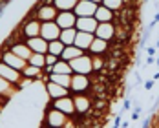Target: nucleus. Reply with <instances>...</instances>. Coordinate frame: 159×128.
Returning <instances> with one entry per match:
<instances>
[{"mask_svg":"<svg viewBox=\"0 0 159 128\" xmlns=\"http://www.w3.org/2000/svg\"><path fill=\"white\" fill-rule=\"evenodd\" d=\"M0 77H4L6 80H9V82L16 84L18 88H22L24 84H30V82H31V79H28V77L22 75L20 70H15L13 66L6 64L4 61H0Z\"/></svg>","mask_w":159,"mask_h":128,"instance_id":"nucleus-1","label":"nucleus"},{"mask_svg":"<svg viewBox=\"0 0 159 128\" xmlns=\"http://www.w3.org/2000/svg\"><path fill=\"white\" fill-rule=\"evenodd\" d=\"M68 62H70V66H71L73 73L90 75V73L93 71V59H92L90 55H86V53H82L80 57H77V59H71V61H68Z\"/></svg>","mask_w":159,"mask_h":128,"instance_id":"nucleus-2","label":"nucleus"},{"mask_svg":"<svg viewBox=\"0 0 159 128\" xmlns=\"http://www.w3.org/2000/svg\"><path fill=\"white\" fill-rule=\"evenodd\" d=\"M61 26L55 22V20H48V22H42V26H40V37L42 39H46V40H57L59 37H61Z\"/></svg>","mask_w":159,"mask_h":128,"instance_id":"nucleus-3","label":"nucleus"},{"mask_svg":"<svg viewBox=\"0 0 159 128\" xmlns=\"http://www.w3.org/2000/svg\"><path fill=\"white\" fill-rule=\"evenodd\" d=\"M46 125H49V126H64V125H68V113L61 112L59 108H51V110H48L46 112Z\"/></svg>","mask_w":159,"mask_h":128,"instance_id":"nucleus-4","label":"nucleus"},{"mask_svg":"<svg viewBox=\"0 0 159 128\" xmlns=\"http://www.w3.org/2000/svg\"><path fill=\"white\" fill-rule=\"evenodd\" d=\"M97 6L99 4L92 2V0H79L77 6L73 7V13L77 16H93L97 11Z\"/></svg>","mask_w":159,"mask_h":128,"instance_id":"nucleus-5","label":"nucleus"},{"mask_svg":"<svg viewBox=\"0 0 159 128\" xmlns=\"http://www.w3.org/2000/svg\"><path fill=\"white\" fill-rule=\"evenodd\" d=\"M97 26H99V20L95 16H77V22H75V28L86 33H95Z\"/></svg>","mask_w":159,"mask_h":128,"instance_id":"nucleus-6","label":"nucleus"},{"mask_svg":"<svg viewBox=\"0 0 159 128\" xmlns=\"http://www.w3.org/2000/svg\"><path fill=\"white\" fill-rule=\"evenodd\" d=\"M53 106L55 108H59L61 112L68 113V115H71V113H75V103H73V97L71 95H64V97H59V99H53Z\"/></svg>","mask_w":159,"mask_h":128,"instance_id":"nucleus-7","label":"nucleus"},{"mask_svg":"<svg viewBox=\"0 0 159 128\" xmlns=\"http://www.w3.org/2000/svg\"><path fill=\"white\" fill-rule=\"evenodd\" d=\"M55 22L61 26V30L66 28H75V22H77V15L73 11H59V15L55 18Z\"/></svg>","mask_w":159,"mask_h":128,"instance_id":"nucleus-8","label":"nucleus"},{"mask_svg":"<svg viewBox=\"0 0 159 128\" xmlns=\"http://www.w3.org/2000/svg\"><path fill=\"white\" fill-rule=\"evenodd\" d=\"M2 61H4L6 64H9V66H13L15 70H20V71H22V70L26 68V64H28V61H26V59L18 57V55H16V53H13L11 49H9V51H6V53L2 55Z\"/></svg>","mask_w":159,"mask_h":128,"instance_id":"nucleus-9","label":"nucleus"},{"mask_svg":"<svg viewBox=\"0 0 159 128\" xmlns=\"http://www.w3.org/2000/svg\"><path fill=\"white\" fill-rule=\"evenodd\" d=\"M73 92H77V94H82L84 90H88L90 88V79H88V75H82V73H75V75H71V86H70Z\"/></svg>","mask_w":159,"mask_h":128,"instance_id":"nucleus-10","label":"nucleus"},{"mask_svg":"<svg viewBox=\"0 0 159 128\" xmlns=\"http://www.w3.org/2000/svg\"><path fill=\"white\" fill-rule=\"evenodd\" d=\"M59 9L53 6V4H46V6H42V7H39V11H37V18L40 20V22H48V20H55L57 18V13Z\"/></svg>","mask_w":159,"mask_h":128,"instance_id":"nucleus-11","label":"nucleus"},{"mask_svg":"<svg viewBox=\"0 0 159 128\" xmlns=\"http://www.w3.org/2000/svg\"><path fill=\"white\" fill-rule=\"evenodd\" d=\"M46 92L51 99H59V97H64V95H70V88H66L62 84H57L53 80H48L46 84Z\"/></svg>","mask_w":159,"mask_h":128,"instance_id":"nucleus-12","label":"nucleus"},{"mask_svg":"<svg viewBox=\"0 0 159 128\" xmlns=\"http://www.w3.org/2000/svg\"><path fill=\"white\" fill-rule=\"evenodd\" d=\"M26 42H28V46L33 49V53H48L49 42L46 40V39H42L40 35H39V37H31V39H28Z\"/></svg>","mask_w":159,"mask_h":128,"instance_id":"nucleus-13","label":"nucleus"},{"mask_svg":"<svg viewBox=\"0 0 159 128\" xmlns=\"http://www.w3.org/2000/svg\"><path fill=\"white\" fill-rule=\"evenodd\" d=\"M93 39H95V33H86V31H79V30H77V37H75V42H73V44L86 51V49H90Z\"/></svg>","mask_w":159,"mask_h":128,"instance_id":"nucleus-14","label":"nucleus"},{"mask_svg":"<svg viewBox=\"0 0 159 128\" xmlns=\"http://www.w3.org/2000/svg\"><path fill=\"white\" fill-rule=\"evenodd\" d=\"M113 33H115V28H113L111 22H99V26H97V30H95V37L104 39V40H110L111 37H113Z\"/></svg>","mask_w":159,"mask_h":128,"instance_id":"nucleus-15","label":"nucleus"},{"mask_svg":"<svg viewBox=\"0 0 159 128\" xmlns=\"http://www.w3.org/2000/svg\"><path fill=\"white\" fill-rule=\"evenodd\" d=\"M40 26H42V22H40L39 18H37V20H28V22L24 24V28H22L24 37H26V39L39 37V35H40Z\"/></svg>","mask_w":159,"mask_h":128,"instance_id":"nucleus-16","label":"nucleus"},{"mask_svg":"<svg viewBox=\"0 0 159 128\" xmlns=\"http://www.w3.org/2000/svg\"><path fill=\"white\" fill-rule=\"evenodd\" d=\"M16 90H18V86H16V84L9 82V80H6L4 77H0V95H2V97L13 99V95L16 94Z\"/></svg>","mask_w":159,"mask_h":128,"instance_id":"nucleus-17","label":"nucleus"},{"mask_svg":"<svg viewBox=\"0 0 159 128\" xmlns=\"http://www.w3.org/2000/svg\"><path fill=\"white\" fill-rule=\"evenodd\" d=\"M11 51L16 53L18 57H22V59H26V61H30V57L33 55V49L28 46V42H16L11 46Z\"/></svg>","mask_w":159,"mask_h":128,"instance_id":"nucleus-18","label":"nucleus"},{"mask_svg":"<svg viewBox=\"0 0 159 128\" xmlns=\"http://www.w3.org/2000/svg\"><path fill=\"white\" fill-rule=\"evenodd\" d=\"M84 53V49H80L79 46H75V44H70V46H66L62 51V55H61V59L64 61H71V59H77Z\"/></svg>","mask_w":159,"mask_h":128,"instance_id":"nucleus-19","label":"nucleus"},{"mask_svg":"<svg viewBox=\"0 0 159 128\" xmlns=\"http://www.w3.org/2000/svg\"><path fill=\"white\" fill-rule=\"evenodd\" d=\"M99 20V22H111V18H113V11L111 9H108L106 6H97V11H95V15H93Z\"/></svg>","mask_w":159,"mask_h":128,"instance_id":"nucleus-20","label":"nucleus"},{"mask_svg":"<svg viewBox=\"0 0 159 128\" xmlns=\"http://www.w3.org/2000/svg\"><path fill=\"white\" fill-rule=\"evenodd\" d=\"M73 103H75V110L79 113H86L88 110H90V99L84 95H75L73 97Z\"/></svg>","mask_w":159,"mask_h":128,"instance_id":"nucleus-21","label":"nucleus"},{"mask_svg":"<svg viewBox=\"0 0 159 128\" xmlns=\"http://www.w3.org/2000/svg\"><path fill=\"white\" fill-rule=\"evenodd\" d=\"M106 48H108V40L95 37V39H93V42H92V46H90V51H92L93 55H101V53H104V51H106Z\"/></svg>","mask_w":159,"mask_h":128,"instance_id":"nucleus-22","label":"nucleus"},{"mask_svg":"<svg viewBox=\"0 0 159 128\" xmlns=\"http://www.w3.org/2000/svg\"><path fill=\"white\" fill-rule=\"evenodd\" d=\"M49 80H53V82H57V84H62L66 88H70L71 86V75L70 73H49Z\"/></svg>","mask_w":159,"mask_h":128,"instance_id":"nucleus-23","label":"nucleus"},{"mask_svg":"<svg viewBox=\"0 0 159 128\" xmlns=\"http://www.w3.org/2000/svg\"><path fill=\"white\" fill-rule=\"evenodd\" d=\"M75 37H77V28H66L61 31V40H62L66 46H70V44H73L75 42Z\"/></svg>","mask_w":159,"mask_h":128,"instance_id":"nucleus-24","label":"nucleus"},{"mask_svg":"<svg viewBox=\"0 0 159 128\" xmlns=\"http://www.w3.org/2000/svg\"><path fill=\"white\" fill-rule=\"evenodd\" d=\"M53 71H55V73H70V75L73 73V70H71L70 62L64 61V59H59L57 62L51 66V73H53Z\"/></svg>","mask_w":159,"mask_h":128,"instance_id":"nucleus-25","label":"nucleus"},{"mask_svg":"<svg viewBox=\"0 0 159 128\" xmlns=\"http://www.w3.org/2000/svg\"><path fill=\"white\" fill-rule=\"evenodd\" d=\"M42 70H44V68H39V66H33V64L28 62L26 64V68L22 70V75L28 77V79H37V77H40Z\"/></svg>","mask_w":159,"mask_h":128,"instance_id":"nucleus-26","label":"nucleus"},{"mask_svg":"<svg viewBox=\"0 0 159 128\" xmlns=\"http://www.w3.org/2000/svg\"><path fill=\"white\" fill-rule=\"evenodd\" d=\"M79 0H53V6L59 11H73V7L77 6Z\"/></svg>","mask_w":159,"mask_h":128,"instance_id":"nucleus-27","label":"nucleus"},{"mask_svg":"<svg viewBox=\"0 0 159 128\" xmlns=\"http://www.w3.org/2000/svg\"><path fill=\"white\" fill-rule=\"evenodd\" d=\"M64 48H66V44H64L61 39H57V40H49L48 53H53V55L61 57V55H62V51H64Z\"/></svg>","mask_w":159,"mask_h":128,"instance_id":"nucleus-28","label":"nucleus"},{"mask_svg":"<svg viewBox=\"0 0 159 128\" xmlns=\"http://www.w3.org/2000/svg\"><path fill=\"white\" fill-rule=\"evenodd\" d=\"M28 62L33 66H39V68H44L46 66V53H33Z\"/></svg>","mask_w":159,"mask_h":128,"instance_id":"nucleus-29","label":"nucleus"},{"mask_svg":"<svg viewBox=\"0 0 159 128\" xmlns=\"http://www.w3.org/2000/svg\"><path fill=\"white\" fill-rule=\"evenodd\" d=\"M123 4H125V0H102V6H106L108 9H111V11L121 9Z\"/></svg>","mask_w":159,"mask_h":128,"instance_id":"nucleus-30","label":"nucleus"},{"mask_svg":"<svg viewBox=\"0 0 159 128\" xmlns=\"http://www.w3.org/2000/svg\"><path fill=\"white\" fill-rule=\"evenodd\" d=\"M59 59H61V57H57V55H53V53H46V66H53Z\"/></svg>","mask_w":159,"mask_h":128,"instance_id":"nucleus-31","label":"nucleus"},{"mask_svg":"<svg viewBox=\"0 0 159 128\" xmlns=\"http://www.w3.org/2000/svg\"><path fill=\"white\" fill-rule=\"evenodd\" d=\"M139 115H141V108H135L134 113H132V119H134V121H137V119H139Z\"/></svg>","mask_w":159,"mask_h":128,"instance_id":"nucleus-32","label":"nucleus"},{"mask_svg":"<svg viewBox=\"0 0 159 128\" xmlns=\"http://www.w3.org/2000/svg\"><path fill=\"white\" fill-rule=\"evenodd\" d=\"M152 88H154V79L146 80V82H144V90H152Z\"/></svg>","mask_w":159,"mask_h":128,"instance_id":"nucleus-33","label":"nucleus"},{"mask_svg":"<svg viewBox=\"0 0 159 128\" xmlns=\"http://www.w3.org/2000/svg\"><path fill=\"white\" fill-rule=\"evenodd\" d=\"M99 66H102V62H101V59H99V57H95V59H93V70H97Z\"/></svg>","mask_w":159,"mask_h":128,"instance_id":"nucleus-34","label":"nucleus"},{"mask_svg":"<svg viewBox=\"0 0 159 128\" xmlns=\"http://www.w3.org/2000/svg\"><path fill=\"white\" fill-rule=\"evenodd\" d=\"M146 53L148 55H156V48H146Z\"/></svg>","mask_w":159,"mask_h":128,"instance_id":"nucleus-35","label":"nucleus"},{"mask_svg":"<svg viewBox=\"0 0 159 128\" xmlns=\"http://www.w3.org/2000/svg\"><path fill=\"white\" fill-rule=\"evenodd\" d=\"M154 61H156V59H154V55H150V57H148V61H146V64H152Z\"/></svg>","mask_w":159,"mask_h":128,"instance_id":"nucleus-36","label":"nucleus"},{"mask_svg":"<svg viewBox=\"0 0 159 128\" xmlns=\"http://www.w3.org/2000/svg\"><path fill=\"white\" fill-rule=\"evenodd\" d=\"M128 108H130V101L126 99V101H125V110H128Z\"/></svg>","mask_w":159,"mask_h":128,"instance_id":"nucleus-37","label":"nucleus"},{"mask_svg":"<svg viewBox=\"0 0 159 128\" xmlns=\"http://www.w3.org/2000/svg\"><path fill=\"white\" fill-rule=\"evenodd\" d=\"M154 22H156V24H157V22H159V13H157V15H156V16H154Z\"/></svg>","mask_w":159,"mask_h":128,"instance_id":"nucleus-38","label":"nucleus"},{"mask_svg":"<svg viewBox=\"0 0 159 128\" xmlns=\"http://www.w3.org/2000/svg\"><path fill=\"white\" fill-rule=\"evenodd\" d=\"M159 79V71H157V73H154V80H157Z\"/></svg>","mask_w":159,"mask_h":128,"instance_id":"nucleus-39","label":"nucleus"},{"mask_svg":"<svg viewBox=\"0 0 159 128\" xmlns=\"http://www.w3.org/2000/svg\"><path fill=\"white\" fill-rule=\"evenodd\" d=\"M92 2H95V4H101V2H102V0H92Z\"/></svg>","mask_w":159,"mask_h":128,"instance_id":"nucleus-40","label":"nucleus"},{"mask_svg":"<svg viewBox=\"0 0 159 128\" xmlns=\"http://www.w3.org/2000/svg\"><path fill=\"white\" fill-rule=\"evenodd\" d=\"M157 66H159V57H157Z\"/></svg>","mask_w":159,"mask_h":128,"instance_id":"nucleus-41","label":"nucleus"},{"mask_svg":"<svg viewBox=\"0 0 159 128\" xmlns=\"http://www.w3.org/2000/svg\"><path fill=\"white\" fill-rule=\"evenodd\" d=\"M157 48H159V40H157Z\"/></svg>","mask_w":159,"mask_h":128,"instance_id":"nucleus-42","label":"nucleus"},{"mask_svg":"<svg viewBox=\"0 0 159 128\" xmlns=\"http://www.w3.org/2000/svg\"><path fill=\"white\" fill-rule=\"evenodd\" d=\"M125 2H128V0H125Z\"/></svg>","mask_w":159,"mask_h":128,"instance_id":"nucleus-43","label":"nucleus"}]
</instances>
